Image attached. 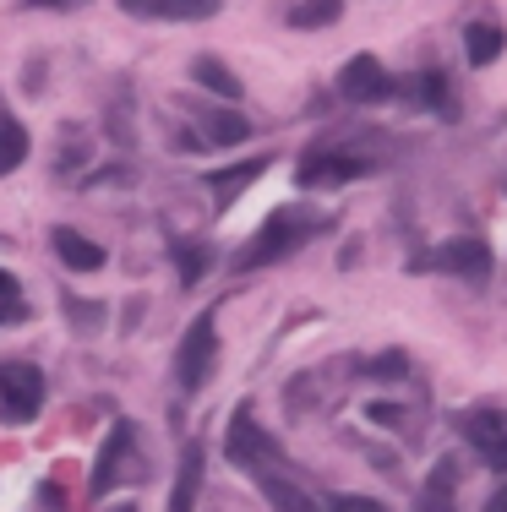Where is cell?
<instances>
[{
	"label": "cell",
	"mask_w": 507,
	"mask_h": 512,
	"mask_svg": "<svg viewBox=\"0 0 507 512\" xmlns=\"http://www.w3.org/2000/svg\"><path fill=\"white\" fill-rule=\"evenodd\" d=\"M213 360H219V327H213V311H202L197 322L186 327V338H180V349H175V382L186 387V393H197V387H208V376H213Z\"/></svg>",
	"instance_id": "4"
},
{
	"label": "cell",
	"mask_w": 507,
	"mask_h": 512,
	"mask_svg": "<svg viewBox=\"0 0 507 512\" xmlns=\"http://www.w3.org/2000/svg\"><path fill=\"white\" fill-rule=\"evenodd\" d=\"M262 169H268V158H246V164H235V169H213L208 186H213V202H219V213L251 186V180L262 175Z\"/></svg>",
	"instance_id": "14"
},
{
	"label": "cell",
	"mask_w": 507,
	"mask_h": 512,
	"mask_svg": "<svg viewBox=\"0 0 507 512\" xmlns=\"http://www.w3.org/2000/svg\"><path fill=\"white\" fill-rule=\"evenodd\" d=\"M415 267L469 278V284H486V278H491V246H486V240H475V235H458V240H442V246H431Z\"/></svg>",
	"instance_id": "7"
},
{
	"label": "cell",
	"mask_w": 507,
	"mask_h": 512,
	"mask_svg": "<svg viewBox=\"0 0 507 512\" xmlns=\"http://www.w3.org/2000/svg\"><path fill=\"white\" fill-rule=\"evenodd\" d=\"M50 246H55V256L71 267V273H99V267L110 262L99 240H88L82 229H55V235H50Z\"/></svg>",
	"instance_id": "11"
},
{
	"label": "cell",
	"mask_w": 507,
	"mask_h": 512,
	"mask_svg": "<svg viewBox=\"0 0 507 512\" xmlns=\"http://www.w3.org/2000/svg\"><path fill=\"white\" fill-rule=\"evenodd\" d=\"M366 414H371L377 425H398V420H404V409H393V404H371Z\"/></svg>",
	"instance_id": "25"
},
{
	"label": "cell",
	"mask_w": 507,
	"mask_h": 512,
	"mask_svg": "<svg viewBox=\"0 0 507 512\" xmlns=\"http://www.w3.org/2000/svg\"><path fill=\"white\" fill-rule=\"evenodd\" d=\"M251 137V120L246 115H208V142H219V148H235V142Z\"/></svg>",
	"instance_id": "21"
},
{
	"label": "cell",
	"mask_w": 507,
	"mask_h": 512,
	"mask_svg": "<svg viewBox=\"0 0 507 512\" xmlns=\"http://www.w3.org/2000/svg\"><path fill=\"white\" fill-rule=\"evenodd\" d=\"M415 99L426 109H437L442 120H458V99H453V82L442 77V71H420L415 77Z\"/></svg>",
	"instance_id": "19"
},
{
	"label": "cell",
	"mask_w": 507,
	"mask_h": 512,
	"mask_svg": "<svg viewBox=\"0 0 507 512\" xmlns=\"http://www.w3.org/2000/svg\"><path fill=\"white\" fill-rule=\"evenodd\" d=\"M44 409V371L33 360H6L0 365V420L28 425Z\"/></svg>",
	"instance_id": "3"
},
{
	"label": "cell",
	"mask_w": 507,
	"mask_h": 512,
	"mask_svg": "<svg viewBox=\"0 0 507 512\" xmlns=\"http://www.w3.org/2000/svg\"><path fill=\"white\" fill-rule=\"evenodd\" d=\"M28 126H22L17 115H6V109H0V175H17L22 164H28Z\"/></svg>",
	"instance_id": "17"
},
{
	"label": "cell",
	"mask_w": 507,
	"mask_h": 512,
	"mask_svg": "<svg viewBox=\"0 0 507 512\" xmlns=\"http://www.w3.org/2000/svg\"><path fill=\"white\" fill-rule=\"evenodd\" d=\"M22 316H28V306H22V295H17V300H0V327H6V322H22Z\"/></svg>",
	"instance_id": "26"
},
{
	"label": "cell",
	"mask_w": 507,
	"mask_h": 512,
	"mask_svg": "<svg viewBox=\"0 0 507 512\" xmlns=\"http://www.w3.org/2000/svg\"><path fill=\"white\" fill-rule=\"evenodd\" d=\"M398 82L388 77V66H382L377 55H349L344 71H338V93H344L349 104H388Z\"/></svg>",
	"instance_id": "9"
},
{
	"label": "cell",
	"mask_w": 507,
	"mask_h": 512,
	"mask_svg": "<svg viewBox=\"0 0 507 512\" xmlns=\"http://www.w3.org/2000/svg\"><path fill=\"white\" fill-rule=\"evenodd\" d=\"M191 82H202L213 99H240V93H246V88H240V77L224 66L219 55H197V60H191Z\"/></svg>",
	"instance_id": "16"
},
{
	"label": "cell",
	"mask_w": 507,
	"mask_h": 512,
	"mask_svg": "<svg viewBox=\"0 0 507 512\" xmlns=\"http://www.w3.org/2000/svg\"><path fill=\"white\" fill-rule=\"evenodd\" d=\"M360 371H366V376H404V371H409V360L398 355V349H388V355L366 360V365H360Z\"/></svg>",
	"instance_id": "23"
},
{
	"label": "cell",
	"mask_w": 507,
	"mask_h": 512,
	"mask_svg": "<svg viewBox=\"0 0 507 512\" xmlns=\"http://www.w3.org/2000/svg\"><path fill=\"white\" fill-rule=\"evenodd\" d=\"M486 512H507V485H502V491H497V496H491V502H486Z\"/></svg>",
	"instance_id": "29"
},
{
	"label": "cell",
	"mask_w": 507,
	"mask_h": 512,
	"mask_svg": "<svg viewBox=\"0 0 507 512\" xmlns=\"http://www.w3.org/2000/svg\"><path fill=\"white\" fill-rule=\"evenodd\" d=\"M453 491H458V463L442 458L437 469H431V480H426V491H420L415 512H458L453 507Z\"/></svg>",
	"instance_id": "15"
},
{
	"label": "cell",
	"mask_w": 507,
	"mask_h": 512,
	"mask_svg": "<svg viewBox=\"0 0 507 512\" xmlns=\"http://www.w3.org/2000/svg\"><path fill=\"white\" fill-rule=\"evenodd\" d=\"M131 17H169V22H202L219 11V0H120Z\"/></svg>",
	"instance_id": "13"
},
{
	"label": "cell",
	"mask_w": 507,
	"mask_h": 512,
	"mask_svg": "<svg viewBox=\"0 0 507 512\" xmlns=\"http://www.w3.org/2000/svg\"><path fill=\"white\" fill-rule=\"evenodd\" d=\"M175 262H180V284H202V273H208V246H175Z\"/></svg>",
	"instance_id": "22"
},
{
	"label": "cell",
	"mask_w": 507,
	"mask_h": 512,
	"mask_svg": "<svg viewBox=\"0 0 507 512\" xmlns=\"http://www.w3.org/2000/svg\"><path fill=\"white\" fill-rule=\"evenodd\" d=\"M328 512H382V502H371V496H333Z\"/></svg>",
	"instance_id": "24"
},
{
	"label": "cell",
	"mask_w": 507,
	"mask_h": 512,
	"mask_svg": "<svg viewBox=\"0 0 507 512\" xmlns=\"http://www.w3.org/2000/svg\"><path fill=\"white\" fill-rule=\"evenodd\" d=\"M502 44H507V33L497 28V22H469V28H464V55H469V66H491V60L502 55Z\"/></svg>",
	"instance_id": "18"
},
{
	"label": "cell",
	"mask_w": 507,
	"mask_h": 512,
	"mask_svg": "<svg viewBox=\"0 0 507 512\" xmlns=\"http://www.w3.org/2000/svg\"><path fill=\"white\" fill-rule=\"evenodd\" d=\"M371 169H377V158H366V153H344V148H311L306 158H300L295 180H300L306 191H317V186H349V180H366Z\"/></svg>",
	"instance_id": "6"
},
{
	"label": "cell",
	"mask_w": 507,
	"mask_h": 512,
	"mask_svg": "<svg viewBox=\"0 0 507 512\" xmlns=\"http://www.w3.org/2000/svg\"><path fill=\"white\" fill-rule=\"evenodd\" d=\"M33 6H44V11H71V6H82V0H33Z\"/></svg>",
	"instance_id": "28"
},
{
	"label": "cell",
	"mask_w": 507,
	"mask_h": 512,
	"mask_svg": "<svg viewBox=\"0 0 507 512\" xmlns=\"http://www.w3.org/2000/svg\"><path fill=\"white\" fill-rule=\"evenodd\" d=\"M257 485H262V496H268V507L273 512H317V496L311 491H300L289 474H279L268 463V469H257Z\"/></svg>",
	"instance_id": "12"
},
{
	"label": "cell",
	"mask_w": 507,
	"mask_h": 512,
	"mask_svg": "<svg viewBox=\"0 0 507 512\" xmlns=\"http://www.w3.org/2000/svg\"><path fill=\"white\" fill-rule=\"evenodd\" d=\"M131 474H142V458H137V425H131V420H115V425H110V436H104L99 463H93L88 491H93V496H104V491H115V485H126Z\"/></svg>",
	"instance_id": "5"
},
{
	"label": "cell",
	"mask_w": 507,
	"mask_h": 512,
	"mask_svg": "<svg viewBox=\"0 0 507 512\" xmlns=\"http://www.w3.org/2000/svg\"><path fill=\"white\" fill-rule=\"evenodd\" d=\"M17 295H22V289H17V278H11L6 267H0V300H17Z\"/></svg>",
	"instance_id": "27"
},
{
	"label": "cell",
	"mask_w": 507,
	"mask_h": 512,
	"mask_svg": "<svg viewBox=\"0 0 507 512\" xmlns=\"http://www.w3.org/2000/svg\"><path fill=\"white\" fill-rule=\"evenodd\" d=\"M322 229H328V218H322V213H306V207H279V213L262 218V229L235 251V273H257V267L284 262V256H295L300 246H311Z\"/></svg>",
	"instance_id": "1"
},
{
	"label": "cell",
	"mask_w": 507,
	"mask_h": 512,
	"mask_svg": "<svg viewBox=\"0 0 507 512\" xmlns=\"http://www.w3.org/2000/svg\"><path fill=\"white\" fill-rule=\"evenodd\" d=\"M224 453H229V463L257 474V469H268V463H279V442L262 431L251 409H235L229 414V431H224Z\"/></svg>",
	"instance_id": "8"
},
{
	"label": "cell",
	"mask_w": 507,
	"mask_h": 512,
	"mask_svg": "<svg viewBox=\"0 0 507 512\" xmlns=\"http://www.w3.org/2000/svg\"><path fill=\"white\" fill-rule=\"evenodd\" d=\"M115 512H137V507H115Z\"/></svg>",
	"instance_id": "30"
},
{
	"label": "cell",
	"mask_w": 507,
	"mask_h": 512,
	"mask_svg": "<svg viewBox=\"0 0 507 512\" xmlns=\"http://www.w3.org/2000/svg\"><path fill=\"white\" fill-rule=\"evenodd\" d=\"M202 474H208V453H202V442H191L186 453H180V469H175V491H169V512H191L202 496Z\"/></svg>",
	"instance_id": "10"
},
{
	"label": "cell",
	"mask_w": 507,
	"mask_h": 512,
	"mask_svg": "<svg viewBox=\"0 0 507 512\" xmlns=\"http://www.w3.org/2000/svg\"><path fill=\"white\" fill-rule=\"evenodd\" d=\"M344 17V0H300L295 11H289V22L295 28H328V22Z\"/></svg>",
	"instance_id": "20"
},
{
	"label": "cell",
	"mask_w": 507,
	"mask_h": 512,
	"mask_svg": "<svg viewBox=\"0 0 507 512\" xmlns=\"http://www.w3.org/2000/svg\"><path fill=\"white\" fill-rule=\"evenodd\" d=\"M453 425H458V436L475 447V458L486 463V469L507 474V409H491V404L458 409Z\"/></svg>",
	"instance_id": "2"
}]
</instances>
